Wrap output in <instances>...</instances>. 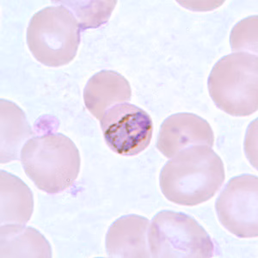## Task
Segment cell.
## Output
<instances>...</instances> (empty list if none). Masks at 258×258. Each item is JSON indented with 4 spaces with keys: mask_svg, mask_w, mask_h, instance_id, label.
<instances>
[{
    "mask_svg": "<svg viewBox=\"0 0 258 258\" xmlns=\"http://www.w3.org/2000/svg\"><path fill=\"white\" fill-rule=\"evenodd\" d=\"M0 238L1 258L52 257L48 241L32 227L15 224L1 225Z\"/></svg>",
    "mask_w": 258,
    "mask_h": 258,
    "instance_id": "obj_12",
    "label": "cell"
},
{
    "mask_svg": "<svg viewBox=\"0 0 258 258\" xmlns=\"http://www.w3.org/2000/svg\"><path fill=\"white\" fill-rule=\"evenodd\" d=\"M100 121L106 143L119 155H137L149 147L153 120L138 106L127 103L113 106Z\"/></svg>",
    "mask_w": 258,
    "mask_h": 258,
    "instance_id": "obj_7",
    "label": "cell"
},
{
    "mask_svg": "<svg viewBox=\"0 0 258 258\" xmlns=\"http://www.w3.org/2000/svg\"><path fill=\"white\" fill-rule=\"evenodd\" d=\"M20 159L27 176L47 194L70 188L80 174L79 149L74 141L59 133L30 138L22 148Z\"/></svg>",
    "mask_w": 258,
    "mask_h": 258,
    "instance_id": "obj_2",
    "label": "cell"
},
{
    "mask_svg": "<svg viewBox=\"0 0 258 258\" xmlns=\"http://www.w3.org/2000/svg\"><path fill=\"white\" fill-rule=\"evenodd\" d=\"M214 143L213 129L205 119L192 113H177L162 123L156 147L164 157L171 159L187 147H213Z\"/></svg>",
    "mask_w": 258,
    "mask_h": 258,
    "instance_id": "obj_8",
    "label": "cell"
},
{
    "mask_svg": "<svg viewBox=\"0 0 258 258\" xmlns=\"http://www.w3.org/2000/svg\"><path fill=\"white\" fill-rule=\"evenodd\" d=\"M1 225H26L32 216L34 199L30 188L20 178L0 171Z\"/></svg>",
    "mask_w": 258,
    "mask_h": 258,
    "instance_id": "obj_11",
    "label": "cell"
},
{
    "mask_svg": "<svg viewBox=\"0 0 258 258\" xmlns=\"http://www.w3.org/2000/svg\"><path fill=\"white\" fill-rule=\"evenodd\" d=\"M226 178L220 156L208 146H193L179 152L165 164L159 184L165 198L177 205L197 206L220 190Z\"/></svg>",
    "mask_w": 258,
    "mask_h": 258,
    "instance_id": "obj_1",
    "label": "cell"
},
{
    "mask_svg": "<svg viewBox=\"0 0 258 258\" xmlns=\"http://www.w3.org/2000/svg\"><path fill=\"white\" fill-rule=\"evenodd\" d=\"M132 90L128 81L114 71L103 70L89 80L84 90L85 107L101 120L113 106L130 101Z\"/></svg>",
    "mask_w": 258,
    "mask_h": 258,
    "instance_id": "obj_10",
    "label": "cell"
},
{
    "mask_svg": "<svg viewBox=\"0 0 258 258\" xmlns=\"http://www.w3.org/2000/svg\"><path fill=\"white\" fill-rule=\"evenodd\" d=\"M215 105L232 116H248L258 109V57L238 52L214 64L208 80Z\"/></svg>",
    "mask_w": 258,
    "mask_h": 258,
    "instance_id": "obj_3",
    "label": "cell"
},
{
    "mask_svg": "<svg viewBox=\"0 0 258 258\" xmlns=\"http://www.w3.org/2000/svg\"><path fill=\"white\" fill-rule=\"evenodd\" d=\"M152 257L209 258L214 245L205 229L188 214L164 210L153 217L148 231Z\"/></svg>",
    "mask_w": 258,
    "mask_h": 258,
    "instance_id": "obj_5",
    "label": "cell"
},
{
    "mask_svg": "<svg viewBox=\"0 0 258 258\" xmlns=\"http://www.w3.org/2000/svg\"><path fill=\"white\" fill-rule=\"evenodd\" d=\"M148 219L136 214L119 218L106 235V250L109 257H152L148 243Z\"/></svg>",
    "mask_w": 258,
    "mask_h": 258,
    "instance_id": "obj_9",
    "label": "cell"
},
{
    "mask_svg": "<svg viewBox=\"0 0 258 258\" xmlns=\"http://www.w3.org/2000/svg\"><path fill=\"white\" fill-rule=\"evenodd\" d=\"M220 224L241 238L258 235V178L243 174L229 181L215 203Z\"/></svg>",
    "mask_w": 258,
    "mask_h": 258,
    "instance_id": "obj_6",
    "label": "cell"
},
{
    "mask_svg": "<svg viewBox=\"0 0 258 258\" xmlns=\"http://www.w3.org/2000/svg\"><path fill=\"white\" fill-rule=\"evenodd\" d=\"M233 51L257 52V16L245 18L233 28L231 34Z\"/></svg>",
    "mask_w": 258,
    "mask_h": 258,
    "instance_id": "obj_14",
    "label": "cell"
},
{
    "mask_svg": "<svg viewBox=\"0 0 258 258\" xmlns=\"http://www.w3.org/2000/svg\"><path fill=\"white\" fill-rule=\"evenodd\" d=\"M27 44L41 64L49 68L66 66L74 60L80 47V22L64 6L44 8L30 19Z\"/></svg>",
    "mask_w": 258,
    "mask_h": 258,
    "instance_id": "obj_4",
    "label": "cell"
},
{
    "mask_svg": "<svg viewBox=\"0 0 258 258\" xmlns=\"http://www.w3.org/2000/svg\"><path fill=\"white\" fill-rule=\"evenodd\" d=\"M1 164L19 159V151L33 135L26 114L13 102L0 101Z\"/></svg>",
    "mask_w": 258,
    "mask_h": 258,
    "instance_id": "obj_13",
    "label": "cell"
}]
</instances>
